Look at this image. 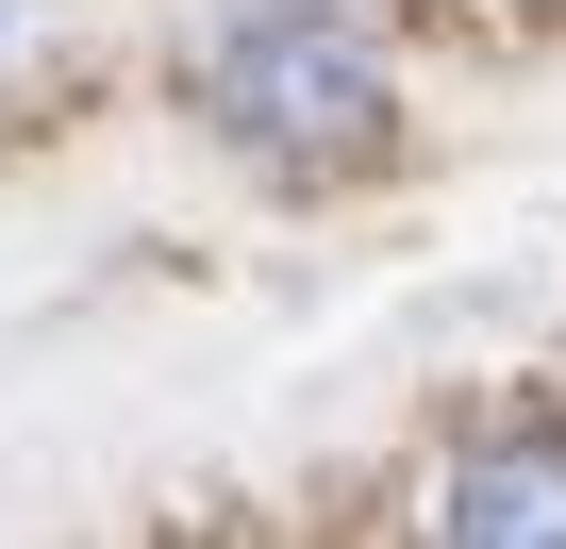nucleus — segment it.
I'll use <instances>...</instances> for the list:
<instances>
[{
	"label": "nucleus",
	"instance_id": "nucleus-1",
	"mask_svg": "<svg viewBox=\"0 0 566 549\" xmlns=\"http://www.w3.org/2000/svg\"><path fill=\"white\" fill-rule=\"evenodd\" d=\"M184 117H200L250 183L334 200V183H367V167L400 150V67H384L367 18H334V0H250V18H217V34L184 51Z\"/></svg>",
	"mask_w": 566,
	"mask_h": 549
},
{
	"label": "nucleus",
	"instance_id": "nucleus-2",
	"mask_svg": "<svg viewBox=\"0 0 566 549\" xmlns=\"http://www.w3.org/2000/svg\"><path fill=\"white\" fill-rule=\"evenodd\" d=\"M417 549H566V416L467 433L417 483Z\"/></svg>",
	"mask_w": 566,
	"mask_h": 549
}]
</instances>
